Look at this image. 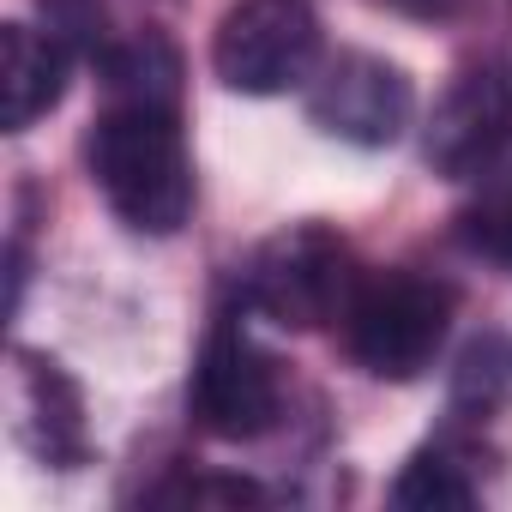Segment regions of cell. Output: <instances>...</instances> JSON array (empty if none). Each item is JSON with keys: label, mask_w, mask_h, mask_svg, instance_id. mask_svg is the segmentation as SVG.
<instances>
[{"label": "cell", "mask_w": 512, "mask_h": 512, "mask_svg": "<svg viewBox=\"0 0 512 512\" xmlns=\"http://www.w3.org/2000/svg\"><path fill=\"white\" fill-rule=\"evenodd\" d=\"M91 181L127 229L175 235L193 217V157L181 139V115L109 103L91 133Z\"/></svg>", "instance_id": "6da1fadb"}, {"label": "cell", "mask_w": 512, "mask_h": 512, "mask_svg": "<svg viewBox=\"0 0 512 512\" xmlns=\"http://www.w3.org/2000/svg\"><path fill=\"white\" fill-rule=\"evenodd\" d=\"M452 326V290L422 272H374L344 302V344L380 380H416Z\"/></svg>", "instance_id": "7a4b0ae2"}, {"label": "cell", "mask_w": 512, "mask_h": 512, "mask_svg": "<svg viewBox=\"0 0 512 512\" xmlns=\"http://www.w3.org/2000/svg\"><path fill=\"white\" fill-rule=\"evenodd\" d=\"M350 290H356L350 247L320 223L272 235L247 266V308L266 314L272 326H290V332H314L326 320H344Z\"/></svg>", "instance_id": "3957f363"}, {"label": "cell", "mask_w": 512, "mask_h": 512, "mask_svg": "<svg viewBox=\"0 0 512 512\" xmlns=\"http://www.w3.org/2000/svg\"><path fill=\"white\" fill-rule=\"evenodd\" d=\"M211 67L241 97H278L320 73V19L302 0H241L223 13Z\"/></svg>", "instance_id": "277c9868"}, {"label": "cell", "mask_w": 512, "mask_h": 512, "mask_svg": "<svg viewBox=\"0 0 512 512\" xmlns=\"http://www.w3.org/2000/svg\"><path fill=\"white\" fill-rule=\"evenodd\" d=\"M187 404H193V422L211 440H260L278 422V410H284L278 362L241 326H217L205 338V350H199Z\"/></svg>", "instance_id": "5b68a950"}, {"label": "cell", "mask_w": 512, "mask_h": 512, "mask_svg": "<svg viewBox=\"0 0 512 512\" xmlns=\"http://www.w3.org/2000/svg\"><path fill=\"white\" fill-rule=\"evenodd\" d=\"M506 145H512V73H506L500 61H476V67H464V73L440 91V103H434V115H428L422 151H428L434 175L470 181V175H482Z\"/></svg>", "instance_id": "8992f818"}, {"label": "cell", "mask_w": 512, "mask_h": 512, "mask_svg": "<svg viewBox=\"0 0 512 512\" xmlns=\"http://www.w3.org/2000/svg\"><path fill=\"white\" fill-rule=\"evenodd\" d=\"M308 115H314L320 133H332L344 145H362V151H380L410 127V79L392 61L350 49V55H338L314 73Z\"/></svg>", "instance_id": "52a82bcc"}, {"label": "cell", "mask_w": 512, "mask_h": 512, "mask_svg": "<svg viewBox=\"0 0 512 512\" xmlns=\"http://www.w3.org/2000/svg\"><path fill=\"white\" fill-rule=\"evenodd\" d=\"M7 422H13V440L55 464V470H73L91 458V428H85V398L79 386L67 380L61 362L37 356V350H13V368H7Z\"/></svg>", "instance_id": "ba28073f"}, {"label": "cell", "mask_w": 512, "mask_h": 512, "mask_svg": "<svg viewBox=\"0 0 512 512\" xmlns=\"http://www.w3.org/2000/svg\"><path fill=\"white\" fill-rule=\"evenodd\" d=\"M67 91V43L43 37L31 25H7L0 31V121L7 133H25L31 121H43Z\"/></svg>", "instance_id": "9c48e42d"}, {"label": "cell", "mask_w": 512, "mask_h": 512, "mask_svg": "<svg viewBox=\"0 0 512 512\" xmlns=\"http://www.w3.org/2000/svg\"><path fill=\"white\" fill-rule=\"evenodd\" d=\"M97 73H103L109 103L181 115V55H175L169 37L139 31V37H127V43H109V49L97 55Z\"/></svg>", "instance_id": "30bf717a"}, {"label": "cell", "mask_w": 512, "mask_h": 512, "mask_svg": "<svg viewBox=\"0 0 512 512\" xmlns=\"http://www.w3.org/2000/svg\"><path fill=\"white\" fill-rule=\"evenodd\" d=\"M476 199L464 211V241L488 260L512 266V151H500L482 175H476Z\"/></svg>", "instance_id": "8fae6325"}, {"label": "cell", "mask_w": 512, "mask_h": 512, "mask_svg": "<svg viewBox=\"0 0 512 512\" xmlns=\"http://www.w3.org/2000/svg\"><path fill=\"white\" fill-rule=\"evenodd\" d=\"M392 500H398L404 512H458V506H470L476 494H470V482H464V470H458L452 452L422 446V452L404 464V476L392 482Z\"/></svg>", "instance_id": "7c38bea8"}, {"label": "cell", "mask_w": 512, "mask_h": 512, "mask_svg": "<svg viewBox=\"0 0 512 512\" xmlns=\"http://www.w3.org/2000/svg\"><path fill=\"white\" fill-rule=\"evenodd\" d=\"M163 500H187V506H260L266 494L241 482V476H217V482H187V488H169Z\"/></svg>", "instance_id": "4fadbf2b"}, {"label": "cell", "mask_w": 512, "mask_h": 512, "mask_svg": "<svg viewBox=\"0 0 512 512\" xmlns=\"http://www.w3.org/2000/svg\"><path fill=\"white\" fill-rule=\"evenodd\" d=\"M386 7H398V13H410V19H452L464 0H386Z\"/></svg>", "instance_id": "5bb4252c"}]
</instances>
